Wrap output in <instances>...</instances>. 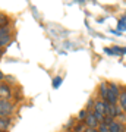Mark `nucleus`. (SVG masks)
I'll return each mask as SVG.
<instances>
[{
  "label": "nucleus",
  "instance_id": "423d86ee",
  "mask_svg": "<svg viewBox=\"0 0 126 132\" xmlns=\"http://www.w3.org/2000/svg\"><path fill=\"white\" fill-rule=\"evenodd\" d=\"M106 106H107V103H106V101H103V100H97V101H94L93 113L106 116Z\"/></svg>",
  "mask_w": 126,
  "mask_h": 132
},
{
  "label": "nucleus",
  "instance_id": "2eb2a0df",
  "mask_svg": "<svg viewBox=\"0 0 126 132\" xmlns=\"http://www.w3.org/2000/svg\"><path fill=\"white\" fill-rule=\"evenodd\" d=\"M7 22H9L7 16H6V15H2V13H0V28H2V27H7Z\"/></svg>",
  "mask_w": 126,
  "mask_h": 132
},
{
  "label": "nucleus",
  "instance_id": "412c9836",
  "mask_svg": "<svg viewBox=\"0 0 126 132\" xmlns=\"http://www.w3.org/2000/svg\"><path fill=\"white\" fill-rule=\"evenodd\" d=\"M2 54H3V50H2V48H0V57H2Z\"/></svg>",
  "mask_w": 126,
  "mask_h": 132
},
{
  "label": "nucleus",
  "instance_id": "aec40b11",
  "mask_svg": "<svg viewBox=\"0 0 126 132\" xmlns=\"http://www.w3.org/2000/svg\"><path fill=\"white\" fill-rule=\"evenodd\" d=\"M3 78H5V75H3V73H2V72H0V81L3 79Z\"/></svg>",
  "mask_w": 126,
  "mask_h": 132
},
{
  "label": "nucleus",
  "instance_id": "f03ea898",
  "mask_svg": "<svg viewBox=\"0 0 126 132\" xmlns=\"http://www.w3.org/2000/svg\"><path fill=\"white\" fill-rule=\"evenodd\" d=\"M13 112V106L9 100H0V118H7Z\"/></svg>",
  "mask_w": 126,
  "mask_h": 132
},
{
  "label": "nucleus",
  "instance_id": "39448f33",
  "mask_svg": "<svg viewBox=\"0 0 126 132\" xmlns=\"http://www.w3.org/2000/svg\"><path fill=\"white\" fill-rule=\"evenodd\" d=\"M120 113H122V109L119 107L117 104H114V106H112V104H107V106H106V116H110V118L116 119Z\"/></svg>",
  "mask_w": 126,
  "mask_h": 132
},
{
  "label": "nucleus",
  "instance_id": "a211bd4d",
  "mask_svg": "<svg viewBox=\"0 0 126 132\" xmlns=\"http://www.w3.org/2000/svg\"><path fill=\"white\" fill-rule=\"evenodd\" d=\"M97 131L98 132H108V126L107 125H104V123H100L97 128Z\"/></svg>",
  "mask_w": 126,
  "mask_h": 132
},
{
  "label": "nucleus",
  "instance_id": "7ed1b4c3",
  "mask_svg": "<svg viewBox=\"0 0 126 132\" xmlns=\"http://www.w3.org/2000/svg\"><path fill=\"white\" fill-rule=\"evenodd\" d=\"M10 28L9 27H2L0 28V48L7 46L10 43Z\"/></svg>",
  "mask_w": 126,
  "mask_h": 132
},
{
  "label": "nucleus",
  "instance_id": "f3484780",
  "mask_svg": "<svg viewBox=\"0 0 126 132\" xmlns=\"http://www.w3.org/2000/svg\"><path fill=\"white\" fill-rule=\"evenodd\" d=\"M87 114H88V112H87V110H82V112H79V114H78V120H79V122H84L85 118H87Z\"/></svg>",
  "mask_w": 126,
  "mask_h": 132
},
{
  "label": "nucleus",
  "instance_id": "ddd939ff",
  "mask_svg": "<svg viewBox=\"0 0 126 132\" xmlns=\"http://www.w3.org/2000/svg\"><path fill=\"white\" fill-rule=\"evenodd\" d=\"M122 31H126V15L117 22V32H122Z\"/></svg>",
  "mask_w": 126,
  "mask_h": 132
},
{
  "label": "nucleus",
  "instance_id": "9b49d317",
  "mask_svg": "<svg viewBox=\"0 0 126 132\" xmlns=\"http://www.w3.org/2000/svg\"><path fill=\"white\" fill-rule=\"evenodd\" d=\"M107 93H108L107 82H101V85H100V94H101V100L103 101H107Z\"/></svg>",
  "mask_w": 126,
  "mask_h": 132
},
{
  "label": "nucleus",
  "instance_id": "0eeeda50",
  "mask_svg": "<svg viewBox=\"0 0 126 132\" xmlns=\"http://www.w3.org/2000/svg\"><path fill=\"white\" fill-rule=\"evenodd\" d=\"M104 52L107 54H112V56H123L126 53V47H117V46H113V47H107L104 48Z\"/></svg>",
  "mask_w": 126,
  "mask_h": 132
},
{
  "label": "nucleus",
  "instance_id": "1a4fd4ad",
  "mask_svg": "<svg viewBox=\"0 0 126 132\" xmlns=\"http://www.w3.org/2000/svg\"><path fill=\"white\" fill-rule=\"evenodd\" d=\"M108 132H126V128H125V125H122L120 122L113 120V122L108 125Z\"/></svg>",
  "mask_w": 126,
  "mask_h": 132
},
{
  "label": "nucleus",
  "instance_id": "4468645a",
  "mask_svg": "<svg viewBox=\"0 0 126 132\" xmlns=\"http://www.w3.org/2000/svg\"><path fill=\"white\" fill-rule=\"evenodd\" d=\"M73 132H87V126L84 122H79L76 126L73 128Z\"/></svg>",
  "mask_w": 126,
  "mask_h": 132
},
{
  "label": "nucleus",
  "instance_id": "20e7f679",
  "mask_svg": "<svg viewBox=\"0 0 126 132\" xmlns=\"http://www.w3.org/2000/svg\"><path fill=\"white\" fill-rule=\"evenodd\" d=\"M84 123H85V126L89 128V129H97L98 125H100V122L95 119V116H94L93 112H88V114H87V118H85Z\"/></svg>",
  "mask_w": 126,
  "mask_h": 132
},
{
  "label": "nucleus",
  "instance_id": "6e6552de",
  "mask_svg": "<svg viewBox=\"0 0 126 132\" xmlns=\"http://www.w3.org/2000/svg\"><path fill=\"white\" fill-rule=\"evenodd\" d=\"M12 95L9 85L7 84H0V100H9Z\"/></svg>",
  "mask_w": 126,
  "mask_h": 132
},
{
  "label": "nucleus",
  "instance_id": "6ab92c4d",
  "mask_svg": "<svg viewBox=\"0 0 126 132\" xmlns=\"http://www.w3.org/2000/svg\"><path fill=\"white\" fill-rule=\"evenodd\" d=\"M87 132H98L97 129H89V128H87Z\"/></svg>",
  "mask_w": 126,
  "mask_h": 132
},
{
  "label": "nucleus",
  "instance_id": "f257e3e1",
  "mask_svg": "<svg viewBox=\"0 0 126 132\" xmlns=\"http://www.w3.org/2000/svg\"><path fill=\"white\" fill-rule=\"evenodd\" d=\"M107 88H108V93H107V104H114L119 101V94H120V88H119V85L114 84V82H110L107 84Z\"/></svg>",
  "mask_w": 126,
  "mask_h": 132
},
{
  "label": "nucleus",
  "instance_id": "4be33fe9",
  "mask_svg": "<svg viewBox=\"0 0 126 132\" xmlns=\"http://www.w3.org/2000/svg\"><path fill=\"white\" fill-rule=\"evenodd\" d=\"M125 120H126V119H125Z\"/></svg>",
  "mask_w": 126,
  "mask_h": 132
},
{
  "label": "nucleus",
  "instance_id": "dca6fc26",
  "mask_svg": "<svg viewBox=\"0 0 126 132\" xmlns=\"http://www.w3.org/2000/svg\"><path fill=\"white\" fill-rule=\"evenodd\" d=\"M62 76H56V78H54V79H53V87H54V88H59V87H60V84H62Z\"/></svg>",
  "mask_w": 126,
  "mask_h": 132
},
{
  "label": "nucleus",
  "instance_id": "f8f14e48",
  "mask_svg": "<svg viewBox=\"0 0 126 132\" xmlns=\"http://www.w3.org/2000/svg\"><path fill=\"white\" fill-rule=\"evenodd\" d=\"M10 125V119L9 118H0V132L6 131Z\"/></svg>",
  "mask_w": 126,
  "mask_h": 132
},
{
  "label": "nucleus",
  "instance_id": "9d476101",
  "mask_svg": "<svg viewBox=\"0 0 126 132\" xmlns=\"http://www.w3.org/2000/svg\"><path fill=\"white\" fill-rule=\"evenodd\" d=\"M119 107L123 112H126V88H123L119 94Z\"/></svg>",
  "mask_w": 126,
  "mask_h": 132
}]
</instances>
